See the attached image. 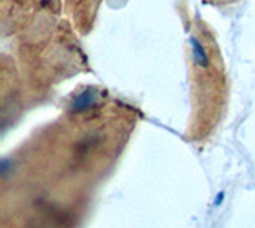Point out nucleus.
Here are the masks:
<instances>
[{"label":"nucleus","instance_id":"nucleus-1","mask_svg":"<svg viewBox=\"0 0 255 228\" xmlns=\"http://www.w3.org/2000/svg\"><path fill=\"white\" fill-rule=\"evenodd\" d=\"M190 46H191V56H193L195 64L199 67L209 66V58H207V53L204 50V46L199 43V40L193 35L190 37Z\"/></svg>","mask_w":255,"mask_h":228},{"label":"nucleus","instance_id":"nucleus-2","mask_svg":"<svg viewBox=\"0 0 255 228\" xmlns=\"http://www.w3.org/2000/svg\"><path fill=\"white\" fill-rule=\"evenodd\" d=\"M94 101L93 98V93L90 91H85L83 94H80V96L77 98L75 101V104H74V110H77V112H80V110H83V109H88L91 106V102Z\"/></svg>","mask_w":255,"mask_h":228}]
</instances>
